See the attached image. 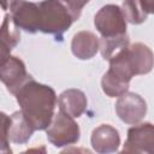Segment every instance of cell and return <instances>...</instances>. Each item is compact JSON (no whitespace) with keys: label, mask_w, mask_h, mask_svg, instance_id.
Returning <instances> with one entry per match:
<instances>
[{"label":"cell","mask_w":154,"mask_h":154,"mask_svg":"<svg viewBox=\"0 0 154 154\" xmlns=\"http://www.w3.org/2000/svg\"><path fill=\"white\" fill-rule=\"evenodd\" d=\"M126 58L135 76L147 75L154 67V54L144 43L136 42L126 48Z\"/></svg>","instance_id":"cell-10"},{"label":"cell","mask_w":154,"mask_h":154,"mask_svg":"<svg viewBox=\"0 0 154 154\" xmlns=\"http://www.w3.org/2000/svg\"><path fill=\"white\" fill-rule=\"evenodd\" d=\"M22 0H2V10L4 11H8L10 10V13L18 6V4Z\"/></svg>","instance_id":"cell-18"},{"label":"cell","mask_w":154,"mask_h":154,"mask_svg":"<svg viewBox=\"0 0 154 154\" xmlns=\"http://www.w3.org/2000/svg\"><path fill=\"white\" fill-rule=\"evenodd\" d=\"M12 19L19 29L34 34L40 30V6L36 2L22 0L11 12Z\"/></svg>","instance_id":"cell-9"},{"label":"cell","mask_w":154,"mask_h":154,"mask_svg":"<svg viewBox=\"0 0 154 154\" xmlns=\"http://www.w3.org/2000/svg\"><path fill=\"white\" fill-rule=\"evenodd\" d=\"M20 111L35 130H46L53 118L58 102L54 89L30 77L14 94Z\"/></svg>","instance_id":"cell-1"},{"label":"cell","mask_w":154,"mask_h":154,"mask_svg":"<svg viewBox=\"0 0 154 154\" xmlns=\"http://www.w3.org/2000/svg\"><path fill=\"white\" fill-rule=\"evenodd\" d=\"M129 46V36L126 34L103 37L100 38V52L105 60H111L114 55H117L122 49Z\"/></svg>","instance_id":"cell-15"},{"label":"cell","mask_w":154,"mask_h":154,"mask_svg":"<svg viewBox=\"0 0 154 154\" xmlns=\"http://www.w3.org/2000/svg\"><path fill=\"white\" fill-rule=\"evenodd\" d=\"M140 4L147 14L148 13L154 14V0H140Z\"/></svg>","instance_id":"cell-19"},{"label":"cell","mask_w":154,"mask_h":154,"mask_svg":"<svg viewBox=\"0 0 154 154\" xmlns=\"http://www.w3.org/2000/svg\"><path fill=\"white\" fill-rule=\"evenodd\" d=\"M122 152L154 154V124L141 123L131 126Z\"/></svg>","instance_id":"cell-6"},{"label":"cell","mask_w":154,"mask_h":154,"mask_svg":"<svg viewBox=\"0 0 154 154\" xmlns=\"http://www.w3.org/2000/svg\"><path fill=\"white\" fill-rule=\"evenodd\" d=\"M118 117L126 124H138L147 113V103L143 97L135 93H125L119 96L116 103Z\"/></svg>","instance_id":"cell-7"},{"label":"cell","mask_w":154,"mask_h":154,"mask_svg":"<svg viewBox=\"0 0 154 154\" xmlns=\"http://www.w3.org/2000/svg\"><path fill=\"white\" fill-rule=\"evenodd\" d=\"M46 134L48 141L54 147L60 148L78 142L81 131L73 117L59 109V112L54 114L51 125L46 129Z\"/></svg>","instance_id":"cell-4"},{"label":"cell","mask_w":154,"mask_h":154,"mask_svg":"<svg viewBox=\"0 0 154 154\" xmlns=\"http://www.w3.org/2000/svg\"><path fill=\"white\" fill-rule=\"evenodd\" d=\"M88 101L85 94L79 89H67L63 91L58 97V106L59 109L66 112L73 118L81 117L85 108Z\"/></svg>","instance_id":"cell-13"},{"label":"cell","mask_w":154,"mask_h":154,"mask_svg":"<svg viewBox=\"0 0 154 154\" xmlns=\"http://www.w3.org/2000/svg\"><path fill=\"white\" fill-rule=\"evenodd\" d=\"M100 49V40L91 31H79L77 32L71 42V51L75 57L82 60L93 58Z\"/></svg>","instance_id":"cell-12"},{"label":"cell","mask_w":154,"mask_h":154,"mask_svg":"<svg viewBox=\"0 0 154 154\" xmlns=\"http://www.w3.org/2000/svg\"><path fill=\"white\" fill-rule=\"evenodd\" d=\"M122 10L126 22L131 24H141L148 17V14L143 11L140 0H124Z\"/></svg>","instance_id":"cell-16"},{"label":"cell","mask_w":154,"mask_h":154,"mask_svg":"<svg viewBox=\"0 0 154 154\" xmlns=\"http://www.w3.org/2000/svg\"><path fill=\"white\" fill-rule=\"evenodd\" d=\"M90 141L96 153L107 154L118 150V147L120 144V136L113 126L102 124L93 130Z\"/></svg>","instance_id":"cell-11"},{"label":"cell","mask_w":154,"mask_h":154,"mask_svg":"<svg viewBox=\"0 0 154 154\" xmlns=\"http://www.w3.org/2000/svg\"><path fill=\"white\" fill-rule=\"evenodd\" d=\"M60 1L67 7V10H69L70 13L72 14L73 19L77 20V19H79V17H81V13H82L83 7H84L90 0H60Z\"/></svg>","instance_id":"cell-17"},{"label":"cell","mask_w":154,"mask_h":154,"mask_svg":"<svg viewBox=\"0 0 154 154\" xmlns=\"http://www.w3.org/2000/svg\"><path fill=\"white\" fill-rule=\"evenodd\" d=\"M35 129L24 117L22 111L14 112L11 117H7L1 112V152L11 153L10 142L25 143L31 137Z\"/></svg>","instance_id":"cell-3"},{"label":"cell","mask_w":154,"mask_h":154,"mask_svg":"<svg viewBox=\"0 0 154 154\" xmlns=\"http://www.w3.org/2000/svg\"><path fill=\"white\" fill-rule=\"evenodd\" d=\"M0 77L7 90L14 94L31 76L26 72L23 60L14 55H8L0 66Z\"/></svg>","instance_id":"cell-8"},{"label":"cell","mask_w":154,"mask_h":154,"mask_svg":"<svg viewBox=\"0 0 154 154\" xmlns=\"http://www.w3.org/2000/svg\"><path fill=\"white\" fill-rule=\"evenodd\" d=\"M94 24L103 37L126 34V19L123 10L117 5H106L94 17Z\"/></svg>","instance_id":"cell-5"},{"label":"cell","mask_w":154,"mask_h":154,"mask_svg":"<svg viewBox=\"0 0 154 154\" xmlns=\"http://www.w3.org/2000/svg\"><path fill=\"white\" fill-rule=\"evenodd\" d=\"M19 28L12 19L11 13L4 17V22L1 25V63L7 59L10 52L17 46L20 40Z\"/></svg>","instance_id":"cell-14"},{"label":"cell","mask_w":154,"mask_h":154,"mask_svg":"<svg viewBox=\"0 0 154 154\" xmlns=\"http://www.w3.org/2000/svg\"><path fill=\"white\" fill-rule=\"evenodd\" d=\"M40 6V31L61 37L75 22L67 7L60 0H43Z\"/></svg>","instance_id":"cell-2"}]
</instances>
